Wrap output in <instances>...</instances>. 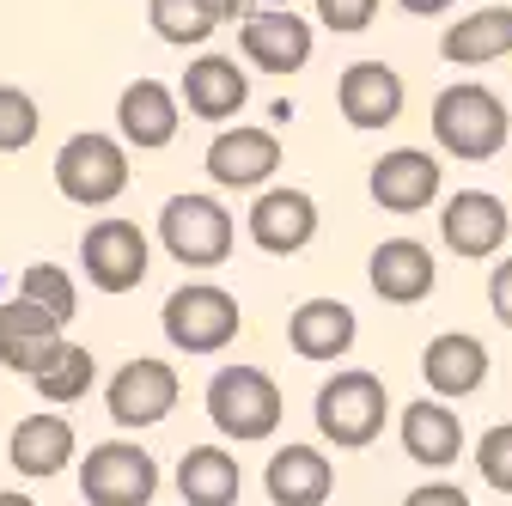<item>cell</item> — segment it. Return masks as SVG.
Listing matches in <instances>:
<instances>
[{"instance_id": "6da1fadb", "label": "cell", "mask_w": 512, "mask_h": 506, "mask_svg": "<svg viewBox=\"0 0 512 506\" xmlns=\"http://www.w3.org/2000/svg\"><path fill=\"white\" fill-rule=\"evenodd\" d=\"M512 135V116L500 104V92H488L482 80H458V86H445L433 98V141L452 153V159H494Z\"/></svg>"}, {"instance_id": "7a4b0ae2", "label": "cell", "mask_w": 512, "mask_h": 506, "mask_svg": "<svg viewBox=\"0 0 512 506\" xmlns=\"http://www.w3.org/2000/svg\"><path fill=\"white\" fill-rule=\"evenodd\" d=\"M384 415H391V391H384V378L372 372H330L324 385H317V403H311V421L317 433L330 439L342 452H360L384 433Z\"/></svg>"}, {"instance_id": "3957f363", "label": "cell", "mask_w": 512, "mask_h": 506, "mask_svg": "<svg viewBox=\"0 0 512 506\" xmlns=\"http://www.w3.org/2000/svg\"><path fill=\"white\" fill-rule=\"evenodd\" d=\"M208 421L220 439H275L281 427V385L263 366H220L208 378Z\"/></svg>"}, {"instance_id": "277c9868", "label": "cell", "mask_w": 512, "mask_h": 506, "mask_svg": "<svg viewBox=\"0 0 512 506\" xmlns=\"http://www.w3.org/2000/svg\"><path fill=\"white\" fill-rule=\"evenodd\" d=\"M232 238H238V226L220 196H196L189 189V196H171L159 208V244L183 269H220L232 257Z\"/></svg>"}, {"instance_id": "5b68a950", "label": "cell", "mask_w": 512, "mask_h": 506, "mask_svg": "<svg viewBox=\"0 0 512 506\" xmlns=\"http://www.w3.org/2000/svg\"><path fill=\"white\" fill-rule=\"evenodd\" d=\"M238 299L214 281H189L165 299L159 311V330L177 354H220L226 342H238Z\"/></svg>"}, {"instance_id": "8992f818", "label": "cell", "mask_w": 512, "mask_h": 506, "mask_svg": "<svg viewBox=\"0 0 512 506\" xmlns=\"http://www.w3.org/2000/svg\"><path fill=\"white\" fill-rule=\"evenodd\" d=\"M55 189L80 208H110L128 189V147L98 129L68 135V147L55 153Z\"/></svg>"}, {"instance_id": "52a82bcc", "label": "cell", "mask_w": 512, "mask_h": 506, "mask_svg": "<svg viewBox=\"0 0 512 506\" xmlns=\"http://www.w3.org/2000/svg\"><path fill=\"white\" fill-rule=\"evenodd\" d=\"M159 464L135 439H104L80 458V500L86 506H153Z\"/></svg>"}, {"instance_id": "ba28073f", "label": "cell", "mask_w": 512, "mask_h": 506, "mask_svg": "<svg viewBox=\"0 0 512 506\" xmlns=\"http://www.w3.org/2000/svg\"><path fill=\"white\" fill-rule=\"evenodd\" d=\"M80 269L98 293H128V287H141L147 269H153V238L135 226V220H92L86 238H80Z\"/></svg>"}, {"instance_id": "9c48e42d", "label": "cell", "mask_w": 512, "mask_h": 506, "mask_svg": "<svg viewBox=\"0 0 512 506\" xmlns=\"http://www.w3.org/2000/svg\"><path fill=\"white\" fill-rule=\"evenodd\" d=\"M177 397H183L177 366H171V360H153V354L122 360V366L110 372V385H104V409H110V421H116V427H135V433L159 427V421L177 409Z\"/></svg>"}, {"instance_id": "30bf717a", "label": "cell", "mask_w": 512, "mask_h": 506, "mask_svg": "<svg viewBox=\"0 0 512 506\" xmlns=\"http://www.w3.org/2000/svg\"><path fill=\"white\" fill-rule=\"evenodd\" d=\"M238 49L263 74H299L311 61V25L287 7H256L238 19Z\"/></svg>"}, {"instance_id": "8fae6325", "label": "cell", "mask_w": 512, "mask_h": 506, "mask_svg": "<svg viewBox=\"0 0 512 506\" xmlns=\"http://www.w3.org/2000/svg\"><path fill=\"white\" fill-rule=\"evenodd\" d=\"M336 110L348 129L378 135L403 116V74L384 68V61H348L342 80H336Z\"/></svg>"}, {"instance_id": "7c38bea8", "label": "cell", "mask_w": 512, "mask_h": 506, "mask_svg": "<svg viewBox=\"0 0 512 506\" xmlns=\"http://www.w3.org/2000/svg\"><path fill=\"white\" fill-rule=\"evenodd\" d=\"M250 244H263L269 257H299V250L317 238V202L293 183H275L250 202Z\"/></svg>"}, {"instance_id": "4fadbf2b", "label": "cell", "mask_w": 512, "mask_h": 506, "mask_svg": "<svg viewBox=\"0 0 512 506\" xmlns=\"http://www.w3.org/2000/svg\"><path fill=\"white\" fill-rule=\"evenodd\" d=\"M512 232V214L500 196H488V189H458L452 202L439 208V238L458 250V257L482 263V257H500V244Z\"/></svg>"}, {"instance_id": "5bb4252c", "label": "cell", "mask_w": 512, "mask_h": 506, "mask_svg": "<svg viewBox=\"0 0 512 506\" xmlns=\"http://www.w3.org/2000/svg\"><path fill=\"white\" fill-rule=\"evenodd\" d=\"M281 171V147L269 129H244V122H226V129L208 141V177L220 189H269V177Z\"/></svg>"}, {"instance_id": "9a60e30c", "label": "cell", "mask_w": 512, "mask_h": 506, "mask_svg": "<svg viewBox=\"0 0 512 506\" xmlns=\"http://www.w3.org/2000/svg\"><path fill=\"white\" fill-rule=\"evenodd\" d=\"M372 202L384 214H427L439 196V159L427 147H391L372 165Z\"/></svg>"}, {"instance_id": "2e32d148", "label": "cell", "mask_w": 512, "mask_h": 506, "mask_svg": "<svg viewBox=\"0 0 512 506\" xmlns=\"http://www.w3.org/2000/svg\"><path fill=\"white\" fill-rule=\"evenodd\" d=\"M177 122H183V98H177L165 80H135V86H122V98H116L122 147L159 153V147L177 141Z\"/></svg>"}, {"instance_id": "e0dca14e", "label": "cell", "mask_w": 512, "mask_h": 506, "mask_svg": "<svg viewBox=\"0 0 512 506\" xmlns=\"http://www.w3.org/2000/svg\"><path fill=\"white\" fill-rule=\"evenodd\" d=\"M177 98L189 104V116L220 122V129H226V122L250 104V80H244V68H238L232 55H214V49H208V55H196V61L183 68Z\"/></svg>"}, {"instance_id": "ac0fdd59", "label": "cell", "mask_w": 512, "mask_h": 506, "mask_svg": "<svg viewBox=\"0 0 512 506\" xmlns=\"http://www.w3.org/2000/svg\"><path fill=\"white\" fill-rule=\"evenodd\" d=\"M397 433H403V452L421 464V470H452L464 458V421L445 397H421L397 415Z\"/></svg>"}, {"instance_id": "d6986e66", "label": "cell", "mask_w": 512, "mask_h": 506, "mask_svg": "<svg viewBox=\"0 0 512 506\" xmlns=\"http://www.w3.org/2000/svg\"><path fill=\"white\" fill-rule=\"evenodd\" d=\"M366 275H372V293H378L384 305H421V299L433 293V281H439L433 250H427L421 238H384V244L372 250Z\"/></svg>"}, {"instance_id": "ffe728a7", "label": "cell", "mask_w": 512, "mask_h": 506, "mask_svg": "<svg viewBox=\"0 0 512 506\" xmlns=\"http://www.w3.org/2000/svg\"><path fill=\"white\" fill-rule=\"evenodd\" d=\"M55 348H61V324L49 318L43 305H31V299H7V305H0V366H7V372L37 378Z\"/></svg>"}, {"instance_id": "44dd1931", "label": "cell", "mask_w": 512, "mask_h": 506, "mask_svg": "<svg viewBox=\"0 0 512 506\" xmlns=\"http://www.w3.org/2000/svg\"><path fill=\"white\" fill-rule=\"evenodd\" d=\"M287 342H293L299 360L330 366V360H342L360 342V318H354V305H342V299H305L287 318Z\"/></svg>"}, {"instance_id": "7402d4cb", "label": "cell", "mask_w": 512, "mask_h": 506, "mask_svg": "<svg viewBox=\"0 0 512 506\" xmlns=\"http://www.w3.org/2000/svg\"><path fill=\"white\" fill-rule=\"evenodd\" d=\"M421 378H427V391L445 397V403L470 397V391H482V378H488V348L476 336H464V330H445V336H433L421 348Z\"/></svg>"}, {"instance_id": "603a6c76", "label": "cell", "mask_w": 512, "mask_h": 506, "mask_svg": "<svg viewBox=\"0 0 512 506\" xmlns=\"http://www.w3.org/2000/svg\"><path fill=\"white\" fill-rule=\"evenodd\" d=\"M7 458L25 482H49L74 464V427L61 421V415H25L7 439Z\"/></svg>"}, {"instance_id": "cb8c5ba5", "label": "cell", "mask_w": 512, "mask_h": 506, "mask_svg": "<svg viewBox=\"0 0 512 506\" xmlns=\"http://www.w3.org/2000/svg\"><path fill=\"white\" fill-rule=\"evenodd\" d=\"M263 488L275 506H324L336 488V470L317 446H281L263 470Z\"/></svg>"}, {"instance_id": "d4e9b609", "label": "cell", "mask_w": 512, "mask_h": 506, "mask_svg": "<svg viewBox=\"0 0 512 506\" xmlns=\"http://www.w3.org/2000/svg\"><path fill=\"white\" fill-rule=\"evenodd\" d=\"M439 55L452 68H488V61L512 55V7H476V13L452 19L439 37Z\"/></svg>"}, {"instance_id": "484cf974", "label": "cell", "mask_w": 512, "mask_h": 506, "mask_svg": "<svg viewBox=\"0 0 512 506\" xmlns=\"http://www.w3.org/2000/svg\"><path fill=\"white\" fill-rule=\"evenodd\" d=\"M238 458L226 446H189L177 464V494L183 506H238Z\"/></svg>"}, {"instance_id": "4316f807", "label": "cell", "mask_w": 512, "mask_h": 506, "mask_svg": "<svg viewBox=\"0 0 512 506\" xmlns=\"http://www.w3.org/2000/svg\"><path fill=\"white\" fill-rule=\"evenodd\" d=\"M147 25L171 49H202L220 31V13L208 7V0H147Z\"/></svg>"}, {"instance_id": "83f0119b", "label": "cell", "mask_w": 512, "mask_h": 506, "mask_svg": "<svg viewBox=\"0 0 512 506\" xmlns=\"http://www.w3.org/2000/svg\"><path fill=\"white\" fill-rule=\"evenodd\" d=\"M31 385H37V397H49V403H80V397L98 385V360H92V348H80V342H61Z\"/></svg>"}, {"instance_id": "f1b7e54d", "label": "cell", "mask_w": 512, "mask_h": 506, "mask_svg": "<svg viewBox=\"0 0 512 506\" xmlns=\"http://www.w3.org/2000/svg\"><path fill=\"white\" fill-rule=\"evenodd\" d=\"M19 299H31V305H43L49 318L68 330L74 324V311H80V293H74V275L68 269H55V263H31L25 269V281H19Z\"/></svg>"}, {"instance_id": "f546056e", "label": "cell", "mask_w": 512, "mask_h": 506, "mask_svg": "<svg viewBox=\"0 0 512 506\" xmlns=\"http://www.w3.org/2000/svg\"><path fill=\"white\" fill-rule=\"evenodd\" d=\"M37 129H43L37 98L19 86H0V153H25L37 141Z\"/></svg>"}, {"instance_id": "4dcf8cb0", "label": "cell", "mask_w": 512, "mask_h": 506, "mask_svg": "<svg viewBox=\"0 0 512 506\" xmlns=\"http://www.w3.org/2000/svg\"><path fill=\"white\" fill-rule=\"evenodd\" d=\"M476 464H482V482H488V488L512 494V421H500V427H488V433H482Z\"/></svg>"}, {"instance_id": "1f68e13d", "label": "cell", "mask_w": 512, "mask_h": 506, "mask_svg": "<svg viewBox=\"0 0 512 506\" xmlns=\"http://www.w3.org/2000/svg\"><path fill=\"white\" fill-rule=\"evenodd\" d=\"M384 0H317V25L336 31V37H360L372 19H378Z\"/></svg>"}, {"instance_id": "d6a6232c", "label": "cell", "mask_w": 512, "mask_h": 506, "mask_svg": "<svg viewBox=\"0 0 512 506\" xmlns=\"http://www.w3.org/2000/svg\"><path fill=\"white\" fill-rule=\"evenodd\" d=\"M488 305H494V318L512 330V257L494 263V275H488Z\"/></svg>"}, {"instance_id": "836d02e7", "label": "cell", "mask_w": 512, "mask_h": 506, "mask_svg": "<svg viewBox=\"0 0 512 506\" xmlns=\"http://www.w3.org/2000/svg\"><path fill=\"white\" fill-rule=\"evenodd\" d=\"M403 506H470V494L452 488V482H421V488L403 494Z\"/></svg>"}, {"instance_id": "e575fe53", "label": "cell", "mask_w": 512, "mask_h": 506, "mask_svg": "<svg viewBox=\"0 0 512 506\" xmlns=\"http://www.w3.org/2000/svg\"><path fill=\"white\" fill-rule=\"evenodd\" d=\"M397 7H403V13H415V19H433V13L452 7V0H397Z\"/></svg>"}, {"instance_id": "d590c367", "label": "cell", "mask_w": 512, "mask_h": 506, "mask_svg": "<svg viewBox=\"0 0 512 506\" xmlns=\"http://www.w3.org/2000/svg\"><path fill=\"white\" fill-rule=\"evenodd\" d=\"M208 7L220 13V25H238V13H244V0H208Z\"/></svg>"}, {"instance_id": "8d00e7d4", "label": "cell", "mask_w": 512, "mask_h": 506, "mask_svg": "<svg viewBox=\"0 0 512 506\" xmlns=\"http://www.w3.org/2000/svg\"><path fill=\"white\" fill-rule=\"evenodd\" d=\"M0 506H37V500H31L25 488H0Z\"/></svg>"}]
</instances>
